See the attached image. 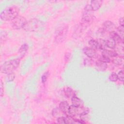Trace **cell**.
<instances>
[{"instance_id": "cell-16", "label": "cell", "mask_w": 124, "mask_h": 124, "mask_svg": "<svg viewBox=\"0 0 124 124\" xmlns=\"http://www.w3.org/2000/svg\"><path fill=\"white\" fill-rule=\"evenodd\" d=\"M64 93L65 95L67 98H71L73 96L76 95L74 90L70 87H66L65 89H64Z\"/></svg>"}, {"instance_id": "cell-18", "label": "cell", "mask_w": 124, "mask_h": 124, "mask_svg": "<svg viewBox=\"0 0 124 124\" xmlns=\"http://www.w3.org/2000/svg\"><path fill=\"white\" fill-rule=\"evenodd\" d=\"M88 44L90 46V47L92 48L95 50L98 49V41L96 40L95 39H92L90 40L88 42Z\"/></svg>"}, {"instance_id": "cell-1", "label": "cell", "mask_w": 124, "mask_h": 124, "mask_svg": "<svg viewBox=\"0 0 124 124\" xmlns=\"http://www.w3.org/2000/svg\"><path fill=\"white\" fill-rule=\"evenodd\" d=\"M19 9L15 5L9 6L3 10L0 15L1 20L4 21H12L19 16Z\"/></svg>"}, {"instance_id": "cell-3", "label": "cell", "mask_w": 124, "mask_h": 124, "mask_svg": "<svg viewBox=\"0 0 124 124\" xmlns=\"http://www.w3.org/2000/svg\"><path fill=\"white\" fill-rule=\"evenodd\" d=\"M93 12L90 5L87 4L85 6L83 10L81 22L86 25L87 26L91 24L95 19Z\"/></svg>"}, {"instance_id": "cell-14", "label": "cell", "mask_w": 124, "mask_h": 124, "mask_svg": "<svg viewBox=\"0 0 124 124\" xmlns=\"http://www.w3.org/2000/svg\"><path fill=\"white\" fill-rule=\"evenodd\" d=\"M108 57H115L118 55L117 52L113 50H108L107 49L102 51V54Z\"/></svg>"}, {"instance_id": "cell-5", "label": "cell", "mask_w": 124, "mask_h": 124, "mask_svg": "<svg viewBox=\"0 0 124 124\" xmlns=\"http://www.w3.org/2000/svg\"><path fill=\"white\" fill-rule=\"evenodd\" d=\"M42 22L37 18H32L27 21L23 29L27 31H35L39 29Z\"/></svg>"}, {"instance_id": "cell-6", "label": "cell", "mask_w": 124, "mask_h": 124, "mask_svg": "<svg viewBox=\"0 0 124 124\" xmlns=\"http://www.w3.org/2000/svg\"><path fill=\"white\" fill-rule=\"evenodd\" d=\"M27 21L25 17L19 15L12 21L11 26L15 30H19L22 28L23 29Z\"/></svg>"}, {"instance_id": "cell-33", "label": "cell", "mask_w": 124, "mask_h": 124, "mask_svg": "<svg viewBox=\"0 0 124 124\" xmlns=\"http://www.w3.org/2000/svg\"><path fill=\"white\" fill-rule=\"evenodd\" d=\"M119 23L120 24V26H124V17H122L119 19Z\"/></svg>"}, {"instance_id": "cell-15", "label": "cell", "mask_w": 124, "mask_h": 124, "mask_svg": "<svg viewBox=\"0 0 124 124\" xmlns=\"http://www.w3.org/2000/svg\"><path fill=\"white\" fill-rule=\"evenodd\" d=\"M96 66L99 70L101 71H104L107 69L108 67V65L107 63L103 62L98 60L96 62Z\"/></svg>"}, {"instance_id": "cell-7", "label": "cell", "mask_w": 124, "mask_h": 124, "mask_svg": "<svg viewBox=\"0 0 124 124\" xmlns=\"http://www.w3.org/2000/svg\"><path fill=\"white\" fill-rule=\"evenodd\" d=\"M86 108H85L83 107H77L72 105L70 106L68 113L66 116L74 119L77 116H79L80 114L85 110Z\"/></svg>"}, {"instance_id": "cell-13", "label": "cell", "mask_w": 124, "mask_h": 124, "mask_svg": "<svg viewBox=\"0 0 124 124\" xmlns=\"http://www.w3.org/2000/svg\"><path fill=\"white\" fill-rule=\"evenodd\" d=\"M71 102L73 105L77 107H83L84 103L83 101L76 95L73 96L71 98Z\"/></svg>"}, {"instance_id": "cell-8", "label": "cell", "mask_w": 124, "mask_h": 124, "mask_svg": "<svg viewBox=\"0 0 124 124\" xmlns=\"http://www.w3.org/2000/svg\"><path fill=\"white\" fill-rule=\"evenodd\" d=\"M102 30L105 32H109V33L115 31V30L116 29L115 25L110 20L105 21L102 27Z\"/></svg>"}, {"instance_id": "cell-21", "label": "cell", "mask_w": 124, "mask_h": 124, "mask_svg": "<svg viewBox=\"0 0 124 124\" xmlns=\"http://www.w3.org/2000/svg\"><path fill=\"white\" fill-rule=\"evenodd\" d=\"M62 113H63L60 109L59 108H54L52 111V114L53 116V117H57V118L62 117V116H61V114Z\"/></svg>"}, {"instance_id": "cell-25", "label": "cell", "mask_w": 124, "mask_h": 124, "mask_svg": "<svg viewBox=\"0 0 124 124\" xmlns=\"http://www.w3.org/2000/svg\"><path fill=\"white\" fill-rule=\"evenodd\" d=\"M99 61H101L103 62H105V63H109L111 61V60L110 59L107 57V56H104L103 55H102L99 58Z\"/></svg>"}, {"instance_id": "cell-29", "label": "cell", "mask_w": 124, "mask_h": 124, "mask_svg": "<svg viewBox=\"0 0 124 124\" xmlns=\"http://www.w3.org/2000/svg\"><path fill=\"white\" fill-rule=\"evenodd\" d=\"M92 64V60L91 58H88L84 59V64L86 66H90Z\"/></svg>"}, {"instance_id": "cell-4", "label": "cell", "mask_w": 124, "mask_h": 124, "mask_svg": "<svg viewBox=\"0 0 124 124\" xmlns=\"http://www.w3.org/2000/svg\"><path fill=\"white\" fill-rule=\"evenodd\" d=\"M69 28L67 25L60 27L56 31L55 35V42L57 44L63 42L66 39L68 32Z\"/></svg>"}, {"instance_id": "cell-9", "label": "cell", "mask_w": 124, "mask_h": 124, "mask_svg": "<svg viewBox=\"0 0 124 124\" xmlns=\"http://www.w3.org/2000/svg\"><path fill=\"white\" fill-rule=\"evenodd\" d=\"M83 53L90 58H94L97 56V53L95 50L90 47H85L83 49Z\"/></svg>"}, {"instance_id": "cell-22", "label": "cell", "mask_w": 124, "mask_h": 124, "mask_svg": "<svg viewBox=\"0 0 124 124\" xmlns=\"http://www.w3.org/2000/svg\"><path fill=\"white\" fill-rule=\"evenodd\" d=\"M98 49L103 51L104 50L106 49L107 46L106 44V41L104 40L100 39L98 41Z\"/></svg>"}, {"instance_id": "cell-28", "label": "cell", "mask_w": 124, "mask_h": 124, "mask_svg": "<svg viewBox=\"0 0 124 124\" xmlns=\"http://www.w3.org/2000/svg\"><path fill=\"white\" fill-rule=\"evenodd\" d=\"M48 76H49V72L48 71L46 72L45 73H44V74L42 75L41 78V81L43 83H45L46 81Z\"/></svg>"}, {"instance_id": "cell-20", "label": "cell", "mask_w": 124, "mask_h": 124, "mask_svg": "<svg viewBox=\"0 0 124 124\" xmlns=\"http://www.w3.org/2000/svg\"><path fill=\"white\" fill-rule=\"evenodd\" d=\"M105 41H106V44L107 47H108L109 48H111V49H114L116 48V44L111 38L106 40H105Z\"/></svg>"}, {"instance_id": "cell-11", "label": "cell", "mask_w": 124, "mask_h": 124, "mask_svg": "<svg viewBox=\"0 0 124 124\" xmlns=\"http://www.w3.org/2000/svg\"><path fill=\"white\" fill-rule=\"evenodd\" d=\"M70 106L68 103L65 101H62L59 106L60 109L66 115H67L69 111Z\"/></svg>"}, {"instance_id": "cell-17", "label": "cell", "mask_w": 124, "mask_h": 124, "mask_svg": "<svg viewBox=\"0 0 124 124\" xmlns=\"http://www.w3.org/2000/svg\"><path fill=\"white\" fill-rule=\"evenodd\" d=\"M28 49H29L28 45L26 43L23 44L20 46V47L18 49V53H20V55L23 56L27 52V51L28 50Z\"/></svg>"}, {"instance_id": "cell-31", "label": "cell", "mask_w": 124, "mask_h": 124, "mask_svg": "<svg viewBox=\"0 0 124 124\" xmlns=\"http://www.w3.org/2000/svg\"><path fill=\"white\" fill-rule=\"evenodd\" d=\"M4 94V86L3 83L2 81H1L0 84V95L1 97L3 96Z\"/></svg>"}, {"instance_id": "cell-2", "label": "cell", "mask_w": 124, "mask_h": 124, "mask_svg": "<svg viewBox=\"0 0 124 124\" xmlns=\"http://www.w3.org/2000/svg\"><path fill=\"white\" fill-rule=\"evenodd\" d=\"M20 62L19 59H14L5 62L0 66V72L6 74L13 73L18 67Z\"/></svg>"}, {"instance_id": "cell-19", "label": "cell", "mask_w": 124, "mask_h": 124, "mask_svg": "<svg viewBox=\"0 0 124 124\" xmlns=\"http://www.w3.org/2000/svg\"><path fill=\"white\" fill-rule=\"evenodd\" d=\"M114 58L112 60V62L115 65H120L123 62V58L120 56L117 55V56L113 57Z\"/></svg>"}, {"instance_id": "cell-12", "label": "cell", "mask_w": 124, "mask_h": 124, "mask_svg": "<svg viewBox=\"0 0 124 124\" xmlns=\"http://www.w3.org/2000/svg\"><path fill=\"white\" fill-rule=\"evenodd\" d=\"M103 3V1L101 0H92L91 1V4H90L92 10L93 11H97L99 9Z\"/></svg>"}, {"instance_id": "cell-32", "label": "cell", "mask_w": 124, "mask_h": 124, "mask_svg": "<svg viewBox=\"0 0 124 124\" xmlns=\"http://www.w3.org/2000/svg\"><path fill=\"white\" fill-rule=\"evenodd\" d=\"M71 54L70 53L67 52V53H65V56H64L65 61L66 62H68L70 60V59L71 58Z\"/></svg>"}, {"instance_id": "cell-24", "label": "cell", "mask_w": 124, "mask_h": 124, "mask_svg": "<svg viewBox=\"0 0 124 124\" xmlns=\"http://www.w3.org/2000/svg\"><path fill=\"white\" fill-rule=\"evenodd\" d=\"M117 33L119 35V36L124 39V26H119L117 29Z\"/></svg>"}, {"instance_id": "cell-10", "label": "cell", "mask_w": 124, "mask_h": 124, "mask_svg": "<svg viewBox=\"0 0 124 124\" xmlns=\"http://www.w3.org/2000/svg\"><path fill=\"white\" fill-rule=\"evenodd\" d=\"M109 37L112 39L116 44H123L124 39H122L116 31H113L109 33Z\"/></svg>"}, {"instance_id": "cell-30", "label": "cell", "mask_w": 124, "mask_h": 124, "mask_svg": "<svg viewBox=\"0 0 124 124\" xmlns=\"http://www.w3.org/2000/svg\"><path fill=\"white\" fill-rule=\"evenodd\" d=\"M124 71L123 70H121L119 71L117 74V77H118V79H119L121 81H124Z\"/></svg>"}, {"instance_id": "cell-26", "label": "cell", "mask_w": 124, "mask_h": 124, "mask_svg": "<svg viewBox=\"0 0 124 124\" xmlns=\"http://www.w3.org/2000/svg\"><path fill=\"white\" fill-rule=\"evenodd\" d=\"M109 79L112 82H116L118 80L117 74L115 72H112L109 76Z\"/></svg>"}, {"instance_id": "cell-23", "label": "cell", "mask_w": 124, "mask_h": 124, "mask_svg": "<svg viewBox=\"0 0 124 124\" xmlns=\"http://www.w3.org/2000/svg\"><path fill=\"white\" fill-rule=\"evenodd\" d=\"M15 74L14 72L6 74V76L5 77V80L7 82L13 81L15 79Z\"/></svg>"}, {"instance_id": "cell-27", "label": "cell", "mask_w": 124, "mask_h": 124, "mask_svg": "<svg viewBox=\"0 0 124 124\" xmlns=\"http://www.w3.org/2000/svg\"><path fill=\"white\" fill-rule=\"evenodd\" d=\"M7 33L6 31H2L0 33V42H5L7 39Z\"/></svg>"}]
</instances>
